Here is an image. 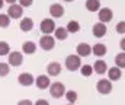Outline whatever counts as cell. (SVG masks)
I'll return each instance as SVG.
<instances>
[{
    "instance_id": "ba28073f",
    "label": "cell",
    "mask_w": 125,
    "mask_h": 105,
    "mask_svg": "<svg viewBox=\"0 0 125 105\" xmlns=\"http://www.w3.org/2000/svg\"><path fill=\"white\" fill-rule=\"evenodd\" d=\"M22 13H23V7H21L19 4H12V6H9V9H7V16L10 18V19H19V18H22Z\"/></svg>"
},
{
    "instance_id": "277c9868",
    "label": "cell",
    "mask_w": 125,
    "mask_h": 105,
    "mask_svg": "<svg viewBox=\"0 0 125 105\" xmlns=\"http://www.w3.org/2000/svg\"><path fill=\"white\" fill-rule=\"evenodd\" d=\"M50 93L52 98H61L62 95L65 93V86L62 85L61 82H54L50 88Z\"/></svg>"
},
{
    "instance_id": "e575fe53",
    "label": "cell",
    "mask_w": 125,
    "mask_h": 105,
    "mask_svg": "<svg viewBox=\"0 0 125 105\" xmlns=\"http://www.w3.org/2000/svg\"><path fill=\"white\" fill-rule=\"evenodd\" d=\"M64 1H67V3H70V1H74V0H64Z\"/></svg>"
},
{
    "instance_id": "7402d4cb",
    "label": "cell",
    "mask_w": 125,
    "mask_h": 105,
    "mask_svg": "<svg viewBox=\"0 0 125 105\" xmlns=\"http://www.w3.org/2000/svg\"><path fill=\"white\" fill-rule=\"evenodd\" d=\"M54 34H55V39L64 41V39L67 38L68 32L65 31V28H62V26H58V28H55V29H54Z\"/></svg>"
},
{
    "instance_id": "44dd1931",
    "label": "cell",
    "mask_w": 125,
    "mask_h": 105,
    "mask_svg": "<svg viewBox=\"0 0 125 105\" xmlns=\"http://www.w3.org/2000/svg\"><path fill=\"white\" fill-rule=\"evenodd\" d=\"M65 31L67 32H71V34H76V32L80 31V23L77 21H70L67 23V26H65Z\"/></svg>"
},
{
    "instance_id": "8992f818",
    "label": "cell",
    "mask_w": 125,
    "mask_h": 105,
    "mask_svg": "<svg viewBox=\"0 0 125 105\" xmlns=\"http://www.w3.org/2000/svg\"><path fill=\"white\" fill-rule=\"evenodd\" d=\"M22 61H23V56H22V53H19V51H10L9 53V66H13V67H19L21 64H22Z\"/></svg>"
},
{
    "instance_id": "5b68a950",
    "label": "cell",
    "mask_w": 125,
    "mask_h": 105,
    "mask_svg": "<svg viewBox=\"0 0 125 105\" xmlns=\"http://www.w3.org/2000/svg\"><path fill=\"white\" fill-rule=\"evenodd\" d=\"M39 28H41V31H42L44 35H51V32H54V29H55L57 26H55V22L48 18V19H44V21L41 22Z\"/></svg>"
},
{
    "instance_id": "4dcf8cb0",
    "label": "cell",
    "mask_w": 125,
    "mask_h": 105,
    "mask_svg": "<svg viewBox=\"0 0 125 105\" xmlns=\"http://www.w3.org/2000/svg\"><path fill=\"white\" fill-rule=\"evenodd\" d=\"M18 105H33V104H32L31 99H22V101L18 102Z\"/></svg>"
},
{
    "instance_id": "cb8c5ba5",
    "label": "cell",
    "mask_w": 125,
    "mask_h": 105,
    "mask_svg": "<svg viewBox=\"0 0 125 105\" xmlns=\"http://www.w3.org/2000/svg\"><path fill=\"white\" fill-rule=\"evenodd\" d=\"M64 95H65V99H67L70 104H74V102L77 101V92H76V91H67Z\"/></svg>"
},
{
    "instance_id": "f546056e",
    "label": "cell",
    "mask_w": 125,
    "mask_h": 105,
    "mask_svg": "<svg viewBox=\"0 0 125 105\" xmlns=\"http://www.w3.org/2000/svg\"><path fill=\"white\" fill-rule=\"evenodd\" d=\"M32 3H33V0H19V6L21 7H29Z\"/></svg>"
},
{
    "instance_id": "d590c367",
    "label": "cell",
    "mask_w": 125,
    "mask_h": 105,
    "mask_svg": "<svg viewBox=\"0 0 125 105\" xmlns=\"http://www.w3.org/2000/svg\"><path fill=\"white\" fill-rule=\"evenodd\" d=\"M67 105H74V104H67Z\"/></svg>"
},
{
    "instance_id": "30bf717a",
    "label": "cell",
    "mask_w": 125,
    "mask_h": 105,
    "mask_svg": "<svg viewBox=\"0 0 125 105\" xmlns=\"http://www.w3.org/2000/svg\"><path fill=\"white\" fill-rule=\"evenodd\" d=\"M18 82L22 85V86H31L32 83L35 82L33 80V76H32L31 73H21L19 76H18Z\"/></svg>"
},
{
    "instance_id": "9c48e42d",
    "label": "cell",
    "mask_w": 125,
    "mask_h": 105,
    "mask_svg": "<svg viewBox=\"0 0 125 105\" xmlns=\"http://www.w3.org/2000/svg\"><path fill=\"white\" fill-rule=\"evenodd\" d=\"M76 53H77L79 57H89V56L92 54V47H90L89 44H86V42H82V44L77 45Z\"/></svg>"
},
{
    "instance_id": "603a6c76",
    "label": "cell",
    "mask_w": 125,
    "mask_h": 105,
    "mask_svg": "<svg viewBox=\"0 0 125 105\" xmlns=\"http://www.w3.org/2000/svg\"><path fill=\"white\" fill-rule=\"evenodd\" d=\"M115 64L118 69H124L125 67V54L124 53H119L116 57H115Z\"/></svg>"
},
{
    "instance_id": "f1b7e54d",
    "label": "cell",
    "mask_w": 125,
    "mask_h": 105,
    "mask_svg": "<svg viewBox=\"0 0 125 105\" xmlns=\"http://www.w3.org/2000/svg\"><path fill=\"white\" fill-rule=\"evenodd\" d=\"M116 32H118V34H124L125 32V22L124 21H121V22L116 25Z\"/></svg>"
},
{
    "instance_id": "d4e9b609",
    "label": "cell",
    "mask_w": 125,
    "mask_h": 105,
    "mask_svg": "<svg viewBox=\"0 0 125 105\" xmlns=\"http://www.w3.org/2000/svg\"><path fill=\"white\" fill-rule=\"evenodd\" d=\"M10 25V18L6 13H0V28H7Z\"/></svg>"
},
{
    "instance_id": "484cf974",
    "label": "cell",
    "mask_w": 125,
    "mask_h": 105,
    "mask_svg": "<svg viewBox=\"0 0 125 105\" xmlns=\"http://www.w3.org/2000/svg\"><path fill=\"white\" fill-rule=\"evenodd\" d=\"M80 73H82L84 77H89V76H92L93 69H92V66H89V64H84V66H80Z\"/></svg>"
},
{
    "instance_id": "6da1fadb",
    "label": "cell",
    "mask_w": 125,
    "mask_h": 105,
    "mask_svg": "<svg viewBox=\"0 0 125 105\" xmlns=\"http://www.w3.org/2000/svg\"><path fill=\"white\" fill-rule=\"evenodd\" d=\"M80 66H82V60H80L79 56L71 54V56H68V57L65 58V67L70 70V71H76V70H79L80 69Z\"/></svg>"
},
{
    "instance_id": "ac0fdd59",
    "label": "cell",
    "mask_w": 125,
    "mask_h": 105,
    "mask_svg": "<svg viewBox=\"0 0 125 105\" xmlns=\"http://www.w3.org/2000/svg\"><path fill=\"white\" fill-rule=\"evenodd\" d=\"M21 29L23 31V32H29L32 28H33V21H32L31 18H23L22 21H21Z\"/></svg>"
},
{
    "instance_id": "5bb4252c",
    "label": "cell",
    "mask_w": 125,
    "mask_h": 105,
    "mask_svg": "<svg viewBox=\"0 0 125 105\" xmlns=\"http://www.w3.org/2000/svg\"><path fill=\"white\" fill-rule=\"evenodd\" d=\"M35 83H36V86H38L39 89H47V88L50 86V77L45 76V74H39Z\"/></svg>"
},
{
    "instance_id": "7a4b0ae2",
    "label": "cell",
    "mask_w": 125,
    "mask_h": 105,
    "mask_svg": "<svg viewBox=\"0 0 125 105\" xmlns=\"http://www.w3.org/2000/svg\"><path fill=\"white\" fill-rule=\"evenodd\" d=\"M39 47L45 51H50L55 47V38L51 35H42L39 38Z\"/></svg>"
},
{
    "instance_id": "ffe728a7",
    "label": "cell",
    "mask_w": 125,
    "mask_h": 105,
    "mask_svg": "<svg viewBox=\"0 0 125 105\" xmlns=\"http://www.w3.org/2000/svg\"><path fill=\"white\" fill-rule=\"evenodd\" d=\"M86 9L89 12H97L100 9V1L99 0H86Z\"/></svg>"
},
{
    "instance_id": "2e32d148",
    "label": "cell",
    "mask_w": 125,
    "mask_h": 105,
    "mask_svg": "<svg viewBox=\"0 0 125 105\" xmlns=\"http://www.w3.org/2000/svg\"><path fill=\"white\" fill-rule=\"evenodd\" d=\"M92 69H93V71H96L97 74H103V73H106L108 66H106V63H105L103 60H96V63H94V66Z\"/></svg>"
},
{
    "instance_id": "4316f807",
    "label": "cell",
    "mask_w": 125,
    "mask_h": 105,
    "mask_svg": "<svg viewBox=\"0 0 125 105\" xmlns=\"http://www.w3.org/2000/svg\"><path fill=\"white\" fill-rule=\"evenodd\" d=\"M10 53V45L4 41H0V56H7Z\"/></svg>"
},
{
    "instance_id": "4fadbf2b",
    "label": "cell",
    "mask_w": 125,
    "mask_h": 105,
    "mask_svg": "<svg viewBox=\"0 0 125 105\" xmlns=\"http://www.w3.org/2000/svg\"><path fill=\"white\" fill-rule=\"evenodd\" d=\"M47 71H48L50 76H58L60 71H61V64L57 63V61H52L47 66Z\"/></svg>"
},
{
    "instance_id": "8fae6325",
    "label": "cell",
    "mask_w": 125,
    "mask_h": 105,
    "mask_svg": "<svg viewBox=\"0 0 125 105\" xmlns=\"http://www.w3.org/2000/svg\"><path fill=\"white\" fill-rule=\"evenodd\" d=\"M50 15L52 18H61L64 15V7H62L60 3H54L50 6Z\"/></svg>"
},
{
    "instance_id": "7c38bea8",
    "label": "cell",
    "mask_w": 125,
    "mask_h": 105,
    "mask_svg": "<svg viewBox=\"0 0 125 105\" xmlns=\"http://www.w3.org/2000/svg\"><path fill=\"white\" fill-rule=\"evenodd\" d=\"M106 25L105 23H94L93 25V35L96 38H102V36H105L106 35Z\"/></svg>"
},
{
    "instance_id": "e0dca14e",
    "label": "cell",
    "mask_w": 125,
    "mask_h": 105,
    "mask_svg": "<svg viewBox=\"0 0 125 105\" xmlns=\"http://www.w3.org/2000/svg\"><path fill=\"white\" fill-rule=\"evenodd\" d=\"M108 77H109V80H119L122 77V70L118 67H112L108 70Z\"/></svg>"
},
{
    "instance_id": "1f68e13d",
    "label": "cell",
    "mask_w": 125,
    "mask_h": 105,
    "mask_svg": "<svg viewBox=\"0 0 125 105\" xmlns=\"http://www.w3.org/2000/svg\"><path fill=\"white\" fill-rule=\"evenodd\" d=\"M33 105H50V104H48V101H47V99H38Z\"/></svg>"
},
{
    "instance_id": "3957f363",
    "label": "cell",
    "mask_w": 125,
    "mask_h": 105,
    "mask_svg": "<svg viewBox=\"0 0 125 105\" xmlns=\"http://www.w3.org/2000/svg\"><path fill=\"white\" fill-rule=\"evenodd\" d=\"M96 89H97L99 93L108 95V93L112 92V83H111V80H108V79H100V80L96 83Z\"/></svg>"
},
{
    "instance_id": "d6a6232c",
    "label": "cell",
    "mask_w": 125,
    "mask_h": 105,
    "mask_svg": "<svg viewBox=\"0 0 125 105\" xmlns=\"http://www.w3.org/2000/svg\"><path fill=\"white\" fill-rule=\"evenodd\" d=\"M4 1H7V3H10V4H15L18 0H4Z\"/></svg>"
},
{
    "instance_id": "83f0119b",
    "label": "cell",
    "mask_w": 125,
    "mask_h": 105,
    "mask_svg": "<svg viewBox=\"0 0 125 105\" xmlns=\"http://www.w3.org/2000/svg\"><path fill=\"white\" fill-rule=\"evenodd\" d=\"M10 71V66L7 63H0V77H4L7 76Z\"/></svg>"
},
{
    "instance_id": "52a82bcc",
    "label": "cell",
    "mask_w": 125,
    "mask_h": 105,
    "mask_svg": "<svg viewBox=\"0 0 125 105\" xmlns=\"http://www.w3.org/2000/svg\"><path fill=\"white\" fill-rule=\"evenodd\" d=\"M97 16H99V21L100 23H106V22H111L112 18H114V12L109 9V7H102L97 10Z\"/></svg>"
},
{
    "instance_id": "d6986e66",
    "label": "cell",
    "mask_w": 125,
    "mask_h": 105,
    "mask_svg": "<svg viewBox=\"0 0 125 105\" xmlns=\"http://www.w3.org/2000/svg\"><path fill=\"white\" fill-rule=\"evenodd\" d=\"M22 51H23L25 54H33V53L36 51V44L32 42V41H26V42H23V45H22Z\"/></svg>"
},
{
    "instance_id": "9a60e30c",
    "label": "cell",
    "mask_w": 125,
    "mask_h": 105,
    "mask_svg": "<svg viewBox=\"0 0 125 105\" xmlns=\"http://www.w3.org/2000/svg\"><path fill=\"white\" fill-rule=\"evenodd\" d=\"M92 53H93L96 57H103L105 54H106V45L105 44H94L93 47H92Z\"/></svg>"
},
{
    "instance_id": "836d02e7",
    "label": "cell",
    "mask_w": 125,
    "mask_h": 105,
    "mask_svg": "<svg viewBox=\"0 0 125 105\" xmlns=\"http://www.w3.org/2000/svg\"><path fill=\"white\" fill-rule=\"evenodd\" d=\"M3 7V0H0V9Z\"/></svg>"
}]
</instances>
